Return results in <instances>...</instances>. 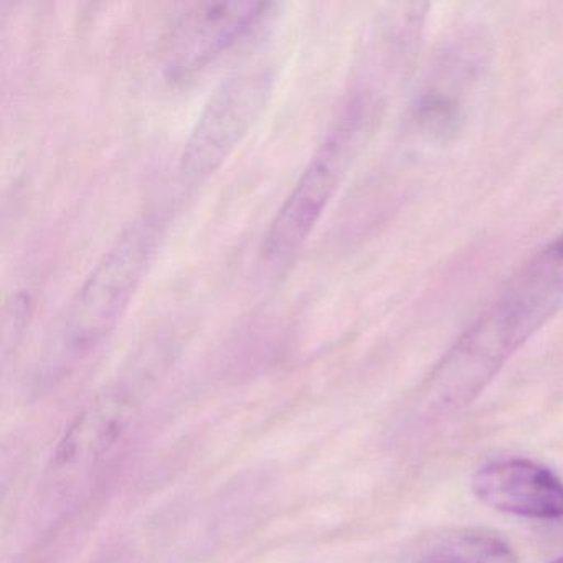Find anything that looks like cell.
<instances>
[{
  "label": "cell",
  "instance_id": "6da1fadb",
  "mask_svg": "<svg viewBox=\"0 0 563 563\" xmlns=\"http://www.w3.org/2000/svg\"><path fill=\"white\" fill-rule=\"evenodd\" d=\"M563 306V255L552 245L454 342L421 388L423 418L463 410Z\"/></svg>",
  "mask_w": 563,
  "mask_h": 563
},
{
  "label": "cell",
  "instance_id": "7a4b0ae2",
  "mask_svg": "<svg viewBox=\"0 0 563 563\" xmlns=\"http://www.w3.org/2000/svg\"><path fill=\"white\" fill-rule=\"evenodd\" d=\"M164 229L166 220L161 213H144L98 260L48 342L47 372L74 367L117 331L156 258Z\"/></svg>",
  "mask_w": 563,
  "mask_h": 563
},
{
  "label": "cell",
  "instance_id": "3957f363",
  "mask_svg": "<svg viewBox=\"0 0 563 563\" xmlns=\"http://www.w3.org/2000/svg\"><path fill=\"white\" fill-rule=\"evenodd\" d=\"M372 117L368 98L345 104L269 223L262 249L268 262H288L311 236L364 143Z\"/></svg>",
  "mask_w": 563,
  "mask_h": 563
},
{
  "label": "cell",
  "instance_id": "277c9868",
  "mask_svg": "<svg viewBox=\"0 0 563 563\" xmlns=\"http://www.w3.org/2000/svg\"><path fill=\"white\" fill-rule=\"evenodd\" d=\"M275 90V75L265 67L230 75L200 111L180 154V173L190 184L207 183L230 159Z\"/></svg>",
  "mask_w": 563,
  "mask_h": 563
},
{
  "label": "cell",
  "instance_id": "5b68a950",
  "mask_svg": "<svg viewBox=\"0 0 563 563\" xmlns=\"http://www.w3.org/2000/svg\"><path fill=\"white\" fill-rule=\"evenodd\" d=\"M134 410L123 394H107L88 405L68 428L52 457L48 484L58 499L75 503L126 446Z\"/></svg>",
  "mask_w": 563,
  "mask_h": 563
},
{
  "label": "cell",
  "instance_id": "8992f818",
  "mask_svg": "<svg viewBox=\"0 0 563 563\" xmlns=\"http://www.w3.org/2000/svg\"><path fill=\"white\" fill-rule=\"evenodd\" d=\"M268 2H199L179 15L164 45L163 71L179 84L196 77L268 19Z\"/></svg>",
  "mask_w": 563,
  "mask_h": 563
},
{
  "label": "cell",
  "instance_id": "52a82bcc",
  "mask_svg": "<svg viewBox=\"0 0 563 563\" xmlns=\"http://www.w3.org/2000/svg\"><path fill=\"white\" fill-rule=\"evenodd\" d=\"M473 493L490 509L537 520L563 519V481L530 460H503L474 474Z\"/></svg>",
  "mask_w": 563,
  "mask_h": 563
},
{
  "label": "cell",
  "instance_id": "ba28073f",
  "mask_svg": "<svg viewBox=\"0 0 563 563\" xmlns=\"http://www.w3.org/2000/svg\"><path fill=\"white\" fill-rule=\"evenodd\" d=\"M418 563H519V556L496 533L464 529L431 537L421 545Z\"/></svg>",
  "mask_w": 563,
  "mask_h": 563
},
{
  "label": "cell",
  "instance_id": "9c48e42d",
  "mask_svg": "<svg viewBox=\"0 0 563 563\" xmlns=\"http://www.w3.org/2000/svg\"><path fill=\"white\" fill-rule=\"evenodd\" d=\"M549 563H563V556H559V559H553L552 562Z\"/></svg>",
  "mask_w": 563,
  "mask_h": 563
}]
</instances>
